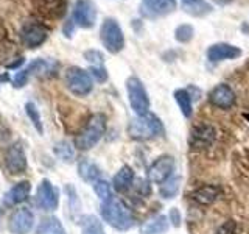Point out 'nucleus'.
Here are the masks:
<instances>
[{
    "mask_svg": "<svg viewBox=\"0 0 249 234\" xmlns=\"http://www.w3.org/2000/svg\"><path fill=\"white\" fill-rule=\"evenodd\" d=\"M100 214L101 218L115 230H122V231L129 230L136 223L132 211L122 200L117 198H111L109 201L101 203Z\"/></svg>",
    "mask_w": 249,
    "mask_h": 234,
    "instance_id": "1",
    "label": "nucleus"
},
{
    "mask_svg": "<svg viewBox=\"0 0 249 234\" xmlns=\"http://www.w3.org/2000/svg\"><path fill=\"white\" fill-rule=\"evenodd\" d=\"M128 133L136 140H148L163 135V125L160 119L154 114L136 116L128 125Z\"/></svg>",
    "mask_w": 249,
    "mask_h": 234,
    "instance_id": "2",
    "label": "nucleus"
},
{
    "mask_svg": "<svg viewBox=\"0 0 249 234\" xmlns=\"http://www.w3.org/2000/svg\"><path fill=\"white\" fill-rule=\"evenodd\" d=\"M106 130V117L103 114H93L86 123V127L80 131V135L75 137V147L78 150H90L92 147H95L100 139L103 137Z\"/></svg>",
    "mask_w": 249,
    "mask_h": 234,
    "instance_id": "3",
    "label": "nucleus"
},
{
    "mask_svg": "<svg viewBox=\"0 0 249 234\" xmlns=\"http://www.w3.org/2000/svg\"><path fill=\"white\" fill-rule=\"evenodd\" d=\"M64 83H66V88L78 97L88 96L93 89V78L89 74V70H84L78 66H72L66 69Z\"/></svg>",
    "mask_w": 249,
    "mask_h": 234,
    "instance_id": "4",
    "label": "nucleus"
},
{
    "mask_svg": "<svg viewBox=\"0 0 249 234\" xmlns=\"http://www.w3.org/2000/svg\"><path fill=\"white\" fill-rule=\"evenodd\" d=\"M100 41L109 53H119L124 47V35L114 18H106L100 27Z\"/></svg>",
    "mask_w": 249,
    "mask_h": 234,
    "instance_id": "5",
    "label": "nucleus"
},
{
    "mask_svg": "<svg viewBox=\"0 0 249 234\" xmlns=\"http://www.w3.org/2000/svg\"><path fill=\"white\" fill-rule=\"evenodd\" d=\"M126 91L129 97V103L132 111L137 116H143L150 113V97L145 89L143 83L137 77H129L126 81Z\"/></svg>",
    "mask_w": 249,
    "mask_h": 234,
    "instance_id": "6",
    "label": "nucleus"
},
{
    "mask_svg": "<svg viewBox=\"0 0 249 234\" xmlns=\"http://www.w3.org/2000/svg\"><path fill=\"white\" fill-rule=\"evenodd\" d=\"M19 36H20L22 44L25 45L27 49H37V47H41L47 41L49 30H47L44 23L30 22L22 27Z\"/></svg>",
    "mask_w": 249,
    "mask_h": 234,
    "instance_id": "7",
    "label": "nucleus"
},
{
    "mask_svg": "<svg viewBox=\"0 0 249 234\" xmlns=\"http://www.w3.org/2000/svg\"><path fill=\"white\" fill-rule=\"evenodd\" d=\"M175 166L176 162L173 156L162 155L151 164L150 170H148V178L154 184H163L170 176H173Z\"/></svg>",
    "mask_w": 249,
    "mask_h": 234,
    "instance_id": "8",
    "label": "nucleus"
},
{
    "mask_svg": "<svg viewBox=\"0 0 249 234\" xmlns=\"http://www.w3.org/2000/svg\"><path fill=\"white\" fill-rule=\"evenodd\" d=\"M75 23L81 28H92L97 22V6L92 0H76L73 18Z\"/></svg>",
    "mask_w": 249,
    "mask_h": 234,
    "instance_id": "9",
    "label": "nucleus"
},
{
    "mask_svg": "<svg viewBox=\"0 0 249 234\" xmlns=\"http://www.w3.org/2000/svg\"><path fill=\"white\" fill-rule=\"evenodd\" d=\"M5 166L13 175H20L27 170V156L20 142H16L6 148Z\"/></svg>",
    "mask_w": 249,
    "mask_h": 234,
    "instance_id": "10",
    "label": "nucleus"
},
{
    "mask_svg": "<svg viewBox=\"0 0 249 234\" xmlns=\"http://www.w3.org/2000/svg\"><path fill=\"white\" fill-rule=\"evenodd\" d=\"M59 195L49 179H42L36 192V205L44 211H54L58 208Z\"/></svg>",
    "mask_w": 249,
    "mask_h": 234,
    "instance_id": "11",
    "label": "nucleus"
},
{
    "mask_svg": "<svg viewBox=\"0 0 249 234\" xmlns=\"http://www.w3.org/2000/svg\"><path fill=\"white\" fill-rule=\"evenodd\" d=\"M215 137L216 131L213 127H210V125H198L190 133L189 145L193 150H204V148H209L215 142Z\"/></svg>",
    "mask_w": 249,
    "mask_h": 234,
    "instance_id": "12",
    "label": "nucleus"
},
{
    "mask_svg": "<svg viewBox=\"0 0 249 234\" xmlns=\"http://www.w3.org/2000/svg\"><path fill=\"white\" fill-rule=\"evenodd\" d=\"M35 225V215L28 208L16 209L10 218V230L13 234H28Z\"/></svg>",
    "mask_w": 249,
    "mask_h": 234,
    "instance_id": "13",
    "label": "nucleus"
},
{
    "mask_svg": "<svg viewBox=\"0 0 249 234\" xmlns=\"http://www.w3.org/2000/svg\"><path fill=\"white\" fill-rule=\"evenodd\" d=\"M209 100L213 106L220 108V109H229L235 105L237 96L235 92L232 91L231 86L228 84H218L210 91L209 94Z\"/></svg>",
    "mask_w": 249,
    "mask_h": 234,
    "instance_id": "14",
    "label": "nucleus"
},
{
    "mask_svg": "<svg viewBox=\"0 0 249 234\" xmlns=\"http://www.w3.org/2000/svg\"><path fill=\"white\" fill-rule=\"evenodd\" d=\"M241 57V50L238 47L226 42H218L209 47L207 50V59L210 62H221L226 59H235Z\"/></svg>",
    "mask_w": 249,
    "mask_h": 234,
    "instance_id": "15",
    "label": "nucleus"
},
{
    "mask_svg": "<svg viewBox=\"0 0 249 234\" xmlns=\"http://www.w3.org/2000/svg\"><path fill=\"white\" fill-rule=\"evenodd\" d=\"M176 0H142V10L148 16H167L176 10Z\"/></svg>",
    "mask_w": 249,
    "mask_h": 234,
    "instance_id": "16",
    "label": "nucleus"
},
{
    "mask_svg": "<svg viewBox=\"0 0 249 234\" xmlns=\"http://www.w3.org/2000/svg\"><path fill=\"white\" fill-rule=\"evenodd\" d=\"M31 191V184L28 181H20L18 184H14L10 191L5 194V205L8 206H14L19 205V203H23L30 195Z\"/></svg>",
    "mask_w": 249,
    "mask_h": 234,
    "instance_id": "17",
    "label": "nucleus"
},
{
    "mask_svg": "<svg viewBox=\"0 0 249 234\" xmlns=\"http://www.w3.org/2000/svg\"><path fill=\"white\" fill-rule=\"evenodd\" d=\"M36 10L47 18H58L64 13L66 0H33Z\"/></svg>",
    "mask_w": 249,
    "mask_h": 234,
    "instance_id": "18",
    "label": "nucleus"
},
{
    "mask_svg": "<svg viewBox=\"0 0 249 234\" xmlns=\"http://www.w3.org/2000/svg\"><path fill=\"white\" fill-rule=\"evenodd\" d=\"M218 195H220V189H218L216 186H201L198 189H195L190 197L192 200H195L199 205H212V203L218 198Z\"/></svg>",
    "mask_w": 249,
    "mask_h": 234,
    "instance_id": "19",
    "label": "nucleus"
},
{
    "mask_svg": "<svg viewBox=\"0 0 249 234\" xmlns=\"http://www.w3.org/2000/svg\"><path fill=\"white\" fill-rule=\"evenodd\" d=\"M132 181H134V170H132L129 166H123L114 175L112 187L117 192H124V191H128L131 187Z\"/></svg>",
    "mask_w": 249,
    "mask_h": 234,
    "instance_id": "20",
    "label": "nucleus"
},
{
    "mask_svg": "<svg viewBox=\"0 0 249 234\" xmlns=\"http://www.w3.org/2000/svg\"><path fill=\"white\" fill-rule=\"evenodd\" d=\"M78 175H80L84 181L95 183L100 179L101 172L95 162H92L89 159H81L80 164H78Z\"/></svg>",
    "mask_w": 249,
    "mask_h": 234,
    "instance_id": "21",
    "label": "nucleus"
},
{
    "mask_svg": "<svg viewBox=\"0 0 249 234\" xmlns=\"http://www.w3.org/2000/svg\"><path fill=\"white\" fill-rule=\"evenodd\" d=\"M56 62L49 61V59H42L37 58L33 62H30V66L27 67L30 70V75H37V77H47L50 75L52 72H54L56 69Z\"/></svg>",
    "mask_w": 249,
    "mask_h": 234,
    "instance_id": "22",
    "label": "nucleus"
},
{
    "mask_svg": "<svg viewBox=\"0 0 249 234\" xmlns=\"http://www.w3.org/2000/svg\"><path fill=\"white\" fill-rule=\"evenodd\" d=\"M175 101L178 103L179 109L182 111V114L189 119L193 113V106H192V94L187 89H176L173 92Z\"/></svg>",
    "mask_w": 249,
    "mask_h": 234,
    "instance_id": "23",
    "label": "nucleus"
},
{
    "mask_svg": "<svg viewBox=\"0 0 249 234\" xmlns=\"http://www.w3.org/2000/svg\"><path fill=\"white\" fill-rule=\"evenodd\" d=\"M168 230V220L165 215H156L142 226V234H163Z\"/></svg>",
    "mask_w": 249,
    "mask_h": 234,
    "instance_id": "24",
    "label": "nucleus"
},
{
    "mask_svg": "<svg viewBox=\"0 0 249 234\" xmlns=\"http://www.w3.org/2000/svg\"><path fill=\"white\" fill-rule=\"evenodd\" d=\"M181 2L185 13H189L192 16H204L212 11V6L206 0H181Z\"/></svg>",
    "mask_w": 249,
    "mask_h": 234,
    "instance_id": "25",
    "label": "nucleus"
},
{
    "mask_svg": "<svg viewBox=\"0 0 249 234\" xmlns=\"http://www.w3.org/2000/svg\"><path fill=\"white\" fill-rule=\"evenodd\" d=\"M81 233L83 234H105L103 225L95 215H84L81 218Z\"/></svg>",
    "mask_w": 249,
    "mask_h": 234,
    "instance_id": "26",
    "label": "nucleus"
},
{
    "mask_svg": "<svg viewBox=\"0 0 249 234\" xmlns=\"http://www.w3.org/2000/svg\"><path fill=\"white\" fill-rule=\"evenodd\" d=\"M179 183H181V178L179 176H170L163 184H160L159 194L163 200H171L175 198V195L179 191Z\"/></svg>",
    "mask_w": 249,
    "mask_h": 234,
    "instance_id": "27",
    "label": "nucleus"
},
{
    "mask_svg": "<svg viewBox=\"0 0 249 234\" xmlns=\"http://www.w3.org/2000/svg\"><path fill=\"white\" fill-rule=\"evenodd\" d=\"M37 234H66V230L56 217H49L39 226Z\"/></svg>",
    "mask_w": 249,
    "mask_h": 234,
    "instance_id": "28",
    "label": "nucleus"
},
{
    "mask_svg": "<svg viewBox=\"0 0 249 234\" xmlns=\"http://www.w3.org/2000/svg\"><path fill=\"white\" fill-rule=\"evenodd\" d=\"M93 191H95L97 197L101 200V203L109 201L111 198H114L112 197V187L107 181H105V179H98V181L93 183Z\"/></svg>",
    "mask_w": 249,
    "mask_h": 234,
    "instance_id": "29",
    "label": "nucleus"
},
{
    "mask_svg": "<svg viewBox=\"0 0 249 234\" xmlns=\"http://www.w3.org/2000/svg\"><path fill=\"white\" fill-rule=\"evenodd\" d=\"M25 113L28 116V119L31 120V123H33V127L42 135L44 128H42V120H41V114L37 111V106L35 103H31V101H28L25 105Z\"/></svg>",
    "mask_w": 249,
    "mask_h": 234,
    "instance_id": "30",
    "label": "nucleus"
},
{
    "mask_svg": "<svg viewBox=\"0 0 249 234\" xmlns=\"http://www.w3.org/2000/svg\"><path fill=\"white\" fill-rule=\"evenodd\" d=\"M54 153H56L59 159L66 161V162L73 161V158H75L73 147H70V144H67V142H59L54 145Z\"/></svg>",
    "mask_w": 249,
    "mask_h": 234,
    "instance_id": "31",
    "label": "nucleus"
},
{
    "mask_svg": "<svg viewBox=\"0 0 249 234\" xmlns=\"http://www.w3.org/2000/svg\"><path fill=\"white\" fill-rule=\"evenodd\" d=\"M193 33H195V30L192 25H189V23H182V25H179L176 30H175V39L178 42H189L192 41V38H193Z\"/></svg>",
    "mask_w": 249,
    "mask_h": 234,
    "instance_id": "32",
    "label": "nucleus"
},
{
    "mask_svg": "<svg viewBox=\"0 0 249 234\" xmlns=\"http://www.w3.org/2000/svg\"><path fill=\"white\" fill-rule=\"evenodd\" d=\"M84 59L89 62L92 66H103V61H105V57L103 53L100 50H95V49H90V50H86L83 53Z\"/></svg>",
    "mask_w": 249,
    "mask_h": 234,
    "instance_id": "33",
    "label": "nucleus"
},
{
    "mask_svg": "<svg viewBox=\"0 0 249 234\" xmlns=\"http://www.w3.org/2000/svg\"><path fill=\"white\" fill-rule=\"evenodd\" d=\"M28 77H30V70L28 69H22V70H19V72H16L14 74V77L11 78V83H13V86L14 88H23V86L27 84V81H28Z\"/></svg>",
    "mask_w": 249,
    "mask_h": 234,
    "instance_id": "34",
    "label": "nucleus"
},
{
    "mask_svg": "<svg viewBox=\"0 0 249 234\" xmlns=\"http://www.w3.org/2000/svg\"><path fill=\"white\" fill-rule=\"evenodd\" d=\"M89 74L92 78H95L98 83H105L107 80V70L103 66H90Z\"/></svg>",
    "mask_w": 249,
    "mask_h": 234,
    "instance_id": "35",
    "label": "nucleus"
},
{
    "mask_svg": "<svg viewBox=\"0 0 249 234\" xmlns=\"http://www.w3.org/2000/svg\"><path fill=\"white\" fill-rule=\"evenodd\" d=\"M66 192L69 195V203H70V209L76 213V211H80V200H78V195H76V191L75 187L72 186H66Z\"/></svg>",
    "mask_w": 249,
    "mask_h": 234,
    "instance_id": "36",
    "label": "nucleus"
},
{
    "mask_svg": "<svg viewBox=\"0 0 249 234\" xmlns=\"http://www.w3.org/2000/svg\"><path fill=\"white\" fill-rule=\"evenodd\" d=\"M235 231H237V223L233 220H228L216 230L215 234H235Z\"/></svg>",
    "mask_w": 249,
    "mask_h": 234,
    "instance_id": "37",
    "label": "nucleus"
},
{
    "mask_svg": "<svg viewBox=\"0 0 249 234\" xmlns=\"http://www.w3.org/2000/svg\"><path fill=\"white\" fill-rule=\"evenodd\" d=\"M170 222L173 226H181V213H179V209L178 208H171L170 209Z\"/></svg>",
    "mask_w": 249,
    "mask_h": 234,
    "instance_id": "38",
    "label": "nucleus"
},
{
    "mask_svg": "<svg viewBox=\"0 0 249 234\" xmlns=\"http://www.w3.org/2000/svg\"><path fill=\"white\" fill-rule=\"evenodd\" d=\"M75 25H76V23H75L73 19H70V20L66 22L64 30H62V31H64V35H66L67 38H72V36H73V33H75Z\"/></svg>",
    "mask_w": 249,
    "mask_h": 234,
    "instance_id": "39",
    "label": "nucleus"
},
{
    "mask_svg": "<svg viewBox=\"0 0 249 234\" xmlns=\"http://www.w3.org/2000/svg\"><path fill=\"white\" fill-rule=\"evenodd\" d=\"M216 3H220V5H226V3H229V2H232V0H215Z\"/></svg>",
    "mask_w": 249,
    "mask_h": 234,
    "instance_id": "40",
    "label": "nucleus"
}]
</instances>
